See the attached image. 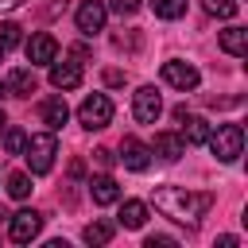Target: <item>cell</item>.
Wrapping results in <instances>:
<instances>
[{"instance_id":"cell-32","label":"cell","mask_w":248,"mask_h":248,"mask_svg":"<svg viewBox=\"0 0 248 248\" xmlns=\"http://www.w3.org/2000/svg\"><path fill=\"white\" fill-rule=\"evenodd\" d=\"M236 4H240V0H236Z\"/></svg>"},{"instance_id":"cell-7","label":"cell","mask_w":248,"mask_h":248,"mask_svg":"<svg viewBox=\"0 0 248 248\" xmlns=\"http://www.w3.org/2000/svg\"><path fill=\"white\" fill-rule=\"evenodd\" d=\"M39 232H43V213H35V209H19V213L8 217V236H12L16 244H31Z\"/></svg>"},{"instance_id":"cell-4","label":"cell","mask_w":248,"mask_h":248,"mask_svg":"<svg viewBox=\"0 0 248 248\" xmlns=\"http://www.w3.org/2000/svg\"><path fill=\"white\" fill-rule=\"evenodd\" d=\"M108 120H112V101H108L105 93H89V97L78 105V124H81V128L101 132V128H108Z\"/></svg>"},{"instance_id":"cell-26","label":"cell","mask_w":248,"mask_h":248,"mask_svg":"<svg viewBox=\"0 0 248 248\" xmlns=\"http://www.w3.org/2000/svg\"><path fill=\"white\" fill-rule=\"evenodd\" d=\"M93 159H97L101 167H112V163H116V155H112L108 147H97V151H93Z\"/></svg>"},{"instance_id":"cell-14","label":"cell","mask_w":248,"mask_h":248,"mask_svg":"<svg viewBox=\"0 0 248 248\" xmlns=\"http://www.w3.org/2000/svg\"><path fill=\"white\" fill-rule=\"evenodd\" d=\"M50 85L54 89H78L81 85V66L78 62H50Z\"/></svg>"},{"instance_id":"cell-5","label":"cell","mask_w":248,"mask_h":248,"mask_svg":"<svg viewBox=\"0 0 248 248\" xmlns=\"http://www.w3.org/2000/svg\"><path fill=\"white\" fill-rule=\"evenodd\" d=\"M163 81L170 89H178V93H190V89H198L202 74H198V66H190L182 58H170V62H163Z\"/></svg>"},{"instance_id":"cell-25","label":"cell","mask_w":248,"mask_h":248,"mask_svg":"<svg viewBox=\"0 0 248 248\" xmlns=\"http://www.w3.org/2000/svg\"><path fill=\"white\" fill-rule=\"evenodd\" d=\"M136 8H140V0H108V12H116V16H136Z\"/></svg>"},{"instance_id":"cell-9","label":"cell","mask_w":248,"mask_h":248,"mask_svg":"<svg viewBox=\"0 0 248 248\" xmlns=\"http://www.w3.org/2000/svg\"><path fill=\"white\" fill-rule=\"evenodd\" d=\"M23 50H27V62H31V66H50V62L58 58V39L46 35V31H39V35H31V39L23 43Z\"/></svg>"},{"instance_id":"cell-28","label":"cell","mask_w":248,"mask_h":248,"mask_svg":"<svg viewBox=\"0 0 248 248\" xmlns=\"http://www.w3.org/2000/svg\"><path fill=\"white\" fill-rule=\"evenodd\" d=\"M105 81H108V85H124V74H120V70H108Z\"/></svg>"},{"instance_id":"cell-20","label":"cell","mask_w":248,"mask_h":248,"mask_svg":"<svg viewBox=\"0 0 248 248\" xmlns=\"http://www.w3.org/2000/svg\"><path fill=\"white\" fill-rule=\"evenodd\" d=\"M112 232H116V229H112L108 221H93V225H85V232H81V236H85V244H108V240H112Z\"/></svg>"},{"instance_id":"cell-16","label":"cell","mask_w":248,"mask_h":248,"mask_svg":"<svg viewBox=\"0 0 248 248\" xmlns=\"http://www.w3.org/2000/svg\"><path fill=\"white\" fill-rule=\"evenodd\" d=\"M178 120H182V132H178V136H182L186 143H205V136L213 132L205 116H194V112H182Z\"/></svg>"},{"instance_id":"cell-29","label":"cell","mask_w":248,"mask_h":248,"mask_svg":"<svg viewBox=\"0 0 248 248\" xmlns=\"http://www.w3.org/2000/svg\"><path fill=\"white\" fill-rule=\"evenodd\" d=\"M19 4H27V0H0V12H12V8H19Z\"/></svg>"},{"instance_id":"cell-13","label":"cell","mask_w":248,"mask_h":248,"mask_svg":"<svg viewBox=\"0 0 248 248\" xmlns=\"http://www.w3.org/2000/svg\"><path fill=\"white\" fill-rule=\"evenodd\" d=\"M39 116H43V124L50 128V132H58L66 120H70V105H66V97L58 93V97H46L43 105H39Z\"/></svg>"},{"instance_id":"cell-21","label":"cell","mask_w":248,"mask_h":248,"mask_svg":"<svg viewBox=\"0 0 248 248\" xmlns=\"http://www.w3.org/2000/svg\"><path fill=\"white\" fill-rule=\"evenodd\" d=\"M147 4H151V12L159 19H178L186 12V0H147Z\"/></svg>"},{"instance_id":"cell-6","label":"cell","mask_w":248,"mask_h":248,"mask_svg":"<svg viewBox=\"0 0 248 248\" xmlns=\"http://www.w3.org/2000/svg\"><path fill=\"white\" fill-rule=\"evenodd\" d=\"M159 112H163V97H159V89H155V85H140V89L132 93V116H136L140 124H155Z\"/></svg>"},{"instance_id":"cell-15","label":"cell","mask_w":248,"mask_h":248,"mask_svg":"<svg viewBox=\"0 0 248 248\" xmlns=\"http://www.w3.org/2000/svg\"><path fill=\"white\" fill-rule=\"evenodd\" d=\"M89 198H93L97 205H112V202H120V186H116V178H112V174H97V178L89 182Z\"/></svg>"},{"instance_id":"cell-2","label":"cell","mask_w":248,"mask_h":248,"mask_svg":"<svg viewBox=\"0 0 248 248\" xmlns=\"http://www.w3.org/2000/svg\"><path fill=\"white\" fill-rule=\"evenodd\" d=\"M205 143H209V151H213L217 163H236L244 155V128L240 124H221L217 132L205 136Z\"/></svg>"},{"instance_id":"cell-18","label":"cell","mask_w":248,"mask_h":248,"mask_svg":"<svg viewBox=\"0 0 248 248\" xmlns=\"http://www.w3.org/2000/svg\"><path fill=\"white\" fill-rule=\"evenodd\" d=\"M143 221H147V205L136 202V198H128V202L120 205V225H124V229H143Z\"/></svg>"},{"instance_id":"cell-10","label":"cell","mask_w":248,"mask_h":248,"mask_svg":"<svg viewBox=\"0 0 248 248\" xmlns=\"http://www.w3.org/2000/svg\"><path fill=\"white\" fill-rule=\"evenodd\" d=\"M116 159H120L128 170H147V167H151V147H147L143 140H136V136H124Z\"/></svg>"},{"instance_id":"cell-19","label":"cell","mask_w":248,"mask_h":248,"mask_svg":"<svg viewBox=\"0 0 248 248\" xmlns=\"http://www.w3.org/2000/svg\"><path fill=\"white\" fill-rule=\"evenodd\" d=\"M8 194H12L16 202H23V198L31 194V174H27V170H12V174H8Z\"/></svg>"},{"instance_id":"cell-24","label":"cell","mask_w":248,"mask_h":248,"mask_svg":"<svg viewBox=\"0 0 248 248\" xmlns=\"http://www.w3.org/2000/svg\"><path fill=\"white\" fill-rule=\"evenodd\" d=\"M23 143H27L23 128H4V151L8 155H23Z\"/></svg>"},{"instance_id":"cell-8","label":"cell","mask_w":248,"mask_h":248,"mask_svg":"<svg viewBox=\"0 0 248 248\" xmlns=\"http://www.w3.org/2000/svg\"><path fill=\"white\" fill-rule=\"evenodd\" d=\"M105 16H108V8L101 4V0H81L78 4V12H74V23H78V31L81 35H97V31H105Z\"/></svg>"},{"instance_id":"cell-11","label":"cell","mask_w":248,"mask_h":248,"mask_svg":"<svg viewBox=\"0 0 248 248\" xmlns=\"http://www.w3.org/2000/svg\"><path fill=\"white\" fill-rule=\"evenodd\" d=\"M147 147H151V155H159V159H167V163H178V159L186 155V140H182L178 132H159L155 143H147Z\"/></svg>"},{"instance_id":"cell-22","label":"cell","mask_w":248,"mask_h":248,"mask_svg":"<svg viewBox=\"0 0 248 248\" xmlns=\"http://www.w3.org/2000/svg\"><path fill=\"white\" fill-rule=\"evenodd\" d=\"M19 43H23V27L12 23V19H4V23H0V50H12V46H19Z\"/></svg>"},{"instance_id":"cell-27","label":"cell","mask_w":248,"mask_h":248,"mask_svg":"<svg viewBox=\"0 0 248 248\" xmlns=\"http://www.w3.org/2000/svg\"><path fill=\"white\" fill-rule=\"evenodd\" d=\"M143 244H147V248H167V244H174V236H163V232H159V236H147Z\"/></svg>"},{"instance_id":"cell-17","label":"cell","mask_w":248,"mask_h":248,"mask_svg":"<svg viewBox=\"0 0 248 248\" xmlns=\"http://www.w3.org/2000/svg\"><path fill=\"white\" fill-rule=\"evenodd\" d=\"M221 50L232 54V58H244L248 54V27H225L221 31Z\"/></svg>"},{"instance_id":"cell-31","label":"cell","mask_w":248,"mask_h":248,"mask_svg":"<svg viewBox=\"0 0 248 248\" xmlns=\"http://www.w3.org/2000/svg\"><path fill=\"white\" fill-rule=\"evenodd\" d=\"M0 93H4V81H0Z\"/></svg>"},{"instance_id":"cell-3","label":"cell","mask_w":248,"mask_h":248,"mask_svg":"<svg viewBox=\"0 0 248 248\" xmlns=\"http://www.w3.org/2000/svg\"><path fill=\"white\" fill-rule=\"evenodd\" d=\"M54 155H58V140H54L50 128L39 132V136H31V140L23 143V159H27V170H31V174H46V170L54 167Z\"/></svg>"},{"instance_id":"cell-30","label":"cell","mask_w":248,"mask_h":248,"mask_svg":"<svg viewBox=\"0 0 248 248\" xmlns=\"http://www.w3.org/2000/svg\"><path fill=\"white\" fill-rule=\"evenodd\" d=\"M4 124H8V116H4V108H0V132H4Z\"/></svg>"},{"instance_id":"cell-33","label":"cell","mask_w":248,"mask_h":248,"mask_svg":"<svg viewBox=\"0 0 248 248\" xmlns=\"http://www.w3.org/2000/svg\"><path fill=\"white\" fill-rule=\"evenodd\" d=\"M0 54H4V50H0Z\"/></svg>"},{"instance_id":"cell-1","label":"cell","mask_w":248,"mask_h":248,"mask_svg":"<svg viewBox=\"0 0 248 248\" xmlns=\"http://www.w3.org/2000/svg\"><path fill=\"white\" fill-rule=\"evenodd\" d=\"M151 202H155V209H159L163 217H170V221H178V225H198V221L209 213L213 194H205V190H186V186H155Z\"/></svg>"},{"instance_id":"cell-23","label":"cell","mask_w":248,"mask_h":248,"mask_svg":"<svg viewBox=\"0 0 248 248\" xmlns=\"http://www.w3.org/2000/svg\"><path fill=\"white\" fill-rule=\"evenodd\" d=\"M202 8H205L209 16H217V19H232L240 4H236V0H202Z\"/></svg>"},{"instance_id":"cell-12","label":"cell","mask_w":248,"mask_h":248,"mask_svg":"<svg viewBox=\"0 0 248 248\" xmlns=\"http://www.w3.org/2000/svg\"><path fill=\"white\" fill-rule=\"evenodd\" d=\"M35 89H39V81H35V70L31 66H19V70H12L4 78V93H12V97H31Z\"/></svg>"}]
</instances>
